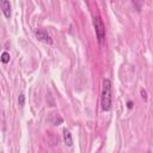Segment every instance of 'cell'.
<instances>
[{
	"label": "cell",
	"instance_id": "obj_6",
	"mask_svg": "<svg viewBox=\"0 0 153 153\" xmlns=\"http://www.w3.org/2000/svg\"><path fill=\"white\" fill-rule=\"evenodd\" d=\"M10 57H11V56H10V54H8L7 51H4V53L0 55V60H1V62L5 63V65L10 62Z\"/></svg>",
	"mask_w": 153,
	"mask_h": 153
},
{
	"label": "cell",
	"instance_id": "obj_7",
	"mask_svg": "<svg viewBox=\"0 0 153 153\" xmlns=\"http://www.w3.org/2000/svg\"><path fill=\"white\" fill-rule=\"evenodd\" d=\"M18 103H19V105H24V103H25V96L24 94H19V98H18Z\"/></svg>",
	"mask_w": 153,
	"mask_h": 153
},
{
	"label": "cell",
	"instance_id": "obj_1",
	"mask_svg": "<svg viewBox=\"0 0 153 153\" xmlns=\"http://www.w3.org/2000/svg\"><path fill=\"white\" fill-rule=\"evenodd\" d=\"M111 81L110 79L103 80V90H102V109L104 111H109L111 109Z\"/></svg>",
	"mask_w": 153,
	"mask_h": 153
},
{
	"label": "cell",
	"instance_id": "obj_5",
	"mask_svg": "<svg viewBox=\"0 0 153 153\" xmlns=\"http://www.w3.org/2000/svg\"><path fill=\"white\" fill-rule=\"evenodd\" d=\"M63 141H65V143H66L67 146H72V143H73L72 134H71L69 130H67V129L63 130Z\"/></svg>",
	"mask_w": 153,
	"mask_h": 153
},
{
	"label": "cell",
	"instance_id": "obj_8",
	"mask_svg": "<svg viewBox=\"0 0 153 153\" xmlns=\"http://www.w3.org/2000/svg\"><path fill=\"white\" fill-rule=\"evenodd\" d=\"M140 93H141V97H142V99H143L145 102H147V92H146V90H145V88H141Z\"/></svg>",
	"mask_w": 153,
	"mask_h": 153
},
{
	"label": "cell",
	"instance_id": "obj_9",
	"mask_svg": "<svg viewBox=\"0 0 153 153\" xmlns=\"http://www.w3.org/2000/svg\"><path fill=\"white\" fill-rule=\"evenodd\" d=\"M127 106H128V109H131V108H133V103L129 100V102L127 103Z\"/></svg>",
	"mask_w": 153,
	"mask_h": 153
},
{
	"label": "cell",
	"instance_id": "obj_2",
	"mask_svg": "<svg viewBox=\"0 0 153 153\" xmlns=\"http://www.w3.org/2000/svg\"><path fill=\"white\" fill-rule=\"evenodd\" d=\"M93 25H94V30H96V35H97L98 42L99 43H103L104 42V38H105V25H104L103 20L100 19V17H98V16L94 17Z\"/></svg>",
	"mask_w": 153,
	"mask_h": 153
},
{
	"label": "cell",
	"instance_id": "obj_4",
	"mask_svg": "<svg viewBox=\"0 0 153 153\" xmlns=\"http://www.w3.org/2000/svg\"><path fill=\"white\" fill-rule=\"evenodd\" d=\"M0 7H1V10H2L5 17H6V18H10V17H11V4H10V1H7V0H1V1H0Z\"/></svg>",
	"mask_w": 153,
	"mask_h": 153
},
{
	"label": "cell",
	"instance_id": "obj_3",
	"mask_svg": "<svg viewBox=\"0 0 153 153\" xmlns=\"http://www.w3.org/2000/svg\"><path fill=\"white\" fill-rule=\"evenodd\" d=\"M35 33H36V37H37L39 41H42V42H44V43H48V44H51V43H53L51 37L49 36V33H48L44 29H37Z\"/></svg>",
	"mask_w": 153,
	"mask_h": 153
}]
</instances>
